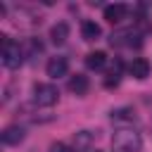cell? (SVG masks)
<instances>
[{
    "instance_id": "obj_8",
    "label": "cell",
    "mask_w": 152,
    "mask_h": 152,
    "mask_svg": "<svg viewBox=\"0 0 152 152\" xmlns=\"http://www.w3.org/2000/svg\"><path fill=\"white\" fill-rule=\"evenodd\" d=\"M126 12H128V7H126L124 2H114V5H107V7H104V19H107L109 24H119V21L126 17Z\"/></svg>"
},
{
    "instance_id": "obj_17",
    "label": "cell",
    "mask_w": 152,
    "mask_h": 152,
    "mask_svg": "<svg viewBox=\"0 0 152 152\" xmlns=\"http://www.w3.org/2000/svg\"><path fill=\"white\" fill-rule=\"evenodd\" d=\"M90 152H100V150H90Z\"/></svg>"
},
{
    "instance_id": "obj_4",
    "label": "cell",
    "mask_w": 152,
    "mask_h": 152,
    "mask_svg": "<svg viewBox=\"0 0 152 152\" xmlns=\"http://www.w3.org/2000/svg\"><path fill=\"white\" fill-rule=\"evenodd\" d=\"M14 26L17 28H33V26H38L40 24V17L36 14V12H31V10H26V7H21V10H17L14 12Z\"/></svg>"
},
{
    "instance_id": "obj_15",
    "label": "cell",
    "mask_w": 152,
    "mask_h": 152,
    "mask_svg": "<svg viewBox=\"0 0 152 152\" xmlns=\"http://www.w3.org/2000/svg\"><path fill=\"white\" fill-rule=\"evenodd\" d=\"M119 71H121V62L116 59L114 62V66H112V71L107 74V78H104V88H114L116 83H119Z\"/></svg>"
},
{
    "instance_id": "obj_9",
    "label": "cell",
    "mask_w": 152,
    "mask_h": 152,
    "mask_svg": "<svg viewBox=\"0 0 152 152\" xmlns=\"http://www.w3.org/2000/svg\"><path fill=\"white\" fill-rule=\"evenodd\" d=\"M95 135L90 131H78L74 133V152H90V145H93Z\"/></svg>"
},
{
    "instance_id": "obj_5",
    "label": "cell",
    "mask_w": 152,
    "mask_h": 152,
    "mask_svg": "<svg viewBox=\"0 0 152 152\" xmlns=\"http://www.w3.org/2000/svg\"><path fill=\"white\" fill-rule=\"evenodd\" d=\"M45 71H48V76L50 78H59V76H66V71H69V59L66 57H50V62H48V66H45Z\"/></svg>"
},
{
    "instance_id": "obj_2",
    "label": "cell",
    "mask_w": 152,
    "mask_h": 152,
    "mask_svg": "<svg viewBox=\"0 0 152 152\" xmlns=\"http://www.w3.org/2000/svg\"><path fill=\"white\" fill-rule=\"evenodd\" d=\"M0 57H2V64L7 69H19L21 62H24V50L17 40H12L10 36H0Z\"/></svg>"
},
{
    "instance_id": "obj_16",
    "label": "cell",
    "mask_w": 152,
    "mask_h": 152,
    "mask_svg": "<svg viewBox=\"0 0 152 152\" xmlns=\"http://www.w3.org/2000/svg\"><path fill=\"white\" fill-rule=\"evenodd\" d=\"M50 152H74V147H66L64 142H52L50 145Z\"/></svg>"
},
{
    "instance_id": "obj_13",
    "label": "cell",
    "mask_w": 152,
    "mask_h": 152,
    "mask_svg": "<svg viewBox=\"0 0 152 152\" xmlns=\"http://www.w3.org/2000/svg\"><path fill=\"white\" fill-rule=\"evenodd\" d=\"M104 64H107V52L95 50V52H88L86 55V66L88 69H102Z\"/></svg>"
},
{
    "instance_id": "obj_1",
    "label": "cell",
    "mask_w": 152,
    "mask_h": 152,
    "mask_svg": "<svg viewBox=\"0 0 152 152\" xmlns=\"http://www.w3.org/2000/svg\"><path fill=\"white\" fill-rule=\"evenodd\" d=\"M142 138L133 128H119L112 138V152H140Z\"/></svg>"
},
{
    "instance_id": "obj_12",
    "label": "cell",
    "mask_w": 152,
    "mask_h": 152,
    "mask_svg": "<svg viewBox=\"0 0 152 152\" xmlns=\"http://www.w3.org/2000/svg\"><path fill=\"white\" fill-rule=\"evenodd\" d=\"M24 128L21 126H7L5 131H2V142L5 145H19L21 140H24Z\"/></svg>"
},
{
    "instance_id": "obj_7",
    "label": "cell",
    "mask_w": 152,
    "mask_h": 152,
    "mask_svg": "<svg viewBox=\"0 0 152 152\" xmlns=\"http://www.w3.org/2000/svg\"><path fill=\"white\" fill-rule=\"evenodd\" d=\"M128 71H131V76H133V78L142 81V78H147V76H150V62H147L145 57H135V59L128 64Z\"/></svg>"
},
{
    "instance_id": "obj_10",
    "label": "cell",
    "mask_w": 152,
    "mask_h": 152,
    "mask_svg": "<svg viewBox=\"0 0 152 152\" xmlns=\"http://www.w3.org/2000/svg\"><path fill=\"white\" fill-rule=\"evenodd\" d=\"M66 38H69V24H66V21H57V24L50 28V40H52L55 45H64Z\"/></svg>"
},
{
    "instance_id": "obj_11",
    "label": "cell",
    "mask_w": 152,
    "mask_h": 152,
    "mask_svg": "<svg viewBox=\"0 0 152 152\" xmlns=\"http://www.w3.org/2000/svg\"><path fill=\"white\" fill-rule=\"evenodd\" d=\"M88 88H90L88 76H83V74H74V76L69 78V90H71L74 95H86Z\"/></svg>"
},
{
    "instance_id": "obj_3",
    "label": "cell",
    "mask_w": 152,
    "mask_h": 152,
    "mask_svg": "<svg viewBox=\"0 0 152 152\" xmlns=\"http://www.w3.org/2000/svg\"><path fill=\"white\" fill-rule=\"evenodd\" d=\"M33 100L40 107H52L59 100V90L52 83H36L33 86Z\"/></svg>"
},
{
    "instance_id": "obj_14",
    "label": "cell",
    "mask_w": 152,
    "mask_h": 152,
    "mask_svg": "<svg viewBox=\"0 0 152 152\" xmlns=\"http://www.w3.org/2000/svg\"><path fill=\"white\" fill-rule=\"evenodd\" d=\"M100 33H102L100 24H95V21H83V24H81V36H83V40H97Z\"/></svg>"
},
{
    "instance_id": "obj_6",
    "label": "cell",
    "mask_w": 152,
    "mask_h": 152,
    "mask_svg": "<svg viewBox=\"0 0 152 152\" xmlns=\"http://www.w3.org/2000/svg\"><path fill=\"white\" fill-rule=\"evenodd\" d=\"M112 121L119 126H131V124H138V114L133 107H119L112 112Z\"/></svg>"
}]
</instances>
